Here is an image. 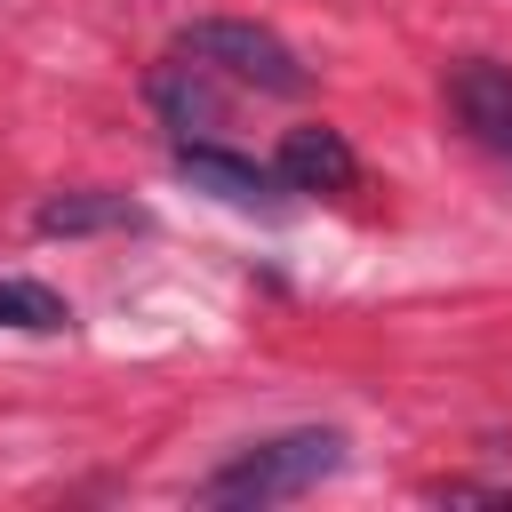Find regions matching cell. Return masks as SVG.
Returning <instances> with one entry per match:
<instances>
[{
    "label": "cell",
    "instance_id": "1",
    "mask_svg": "<svg viewBox=\"0 0 512 512\" xmlns=\"http://www.w3.org/2000/svg\"><path fill=\"white\" fill-rule=\"evenodd\" d=\"M344 456H352V440H344L336 424L264 432V440L232 448V456H224L192 496H200V504H216V512H264V504H288V496H304V488L336 480V472H344Z\"/></svg>",
    "mask_w": 512,
    "mask_h": 512
},
{
    "label": "cell",
    "instance_id": "2",
    "mask_svg": "<svg viewBox=\"0 0 512 512\" xmlns=\"http://www.w3.org/2000/svg\"><path fill=\"white\" fill-rule=\"evenodd\" d=\"M176 56L208 64L216 80L256 88V96H304V80H312L296 64V48L280 32H264V24H248V16H200V24H184L176 32Z\"/></svg>",
    "mask_w": 512,
    "mask_h": 512
},
{
    "label": "cell",
    "instance_id": "3",
    "mask_svg": "<svg viewBox=\"0 0 512 512\" xmlns=\"http://www.w3.org/2000/svg\"><path fill=\"white\" fill-rule=\"evenodd\" d=\"M176 176H184L192 192H216L224 208H256V216H280V208H288L280 168H272V160H248V152H232V144H216V136H176Z\"/></svg>",
    "mask_w": 512,
    "mask_h": 512
},
{
    "label": "cell",
    "instance_id": "4",
    "mask_svg": "<svg viewBox=\"0 0 512 512\" xmlns=\"http://www.w3.org/2000/svg\"><path fill=\"white\" fill-rule=\"evenodd\" d=\"M448 112H456V128H464L480 152L512 160V64H496V56H456V64H448Z\"/></svg>",
    "mask_w": 512,
    "mask_h": 512
},
{
    "label": "cell",
    "instance_id": "5",
    "mask_svg": "<svg viewBox=\"0 0 512 512\" xmlns=\"http://www.w3.org/2000/svg\"><path fill=\"white\" fill-rule=\"evenodd\" d=\"M272 168L288 192H352L360 184V152L344 144V128H288Z\"/></svg>",
    "mask_w": 512,
    "mask_h": 512
},
{
    "label": "cell",
    "instance_id": "6",
    "mask_svg": "<svg viewBox=\"0 0 512 512\" xmlns=\"http://www.w3.org/2000/svg\"><path fill=\"white\" fill-rule=\"evenodd\" d=\"M136 224H144V208H136L128 192H104V184H80V192H56V200H40V208H32V232H48V240L136 232Z\"/></svg>",
    "mask_w": 512,
    "mask_h": 512
},
{
    "label": "cell",
    "instance_id": "7",
    "mask_svg": "<svg viewBox=\"0 0 512 512\" xmlns=\"http://www.w3.org/2000/svg\"><path fill=\"white\" fill-rule=\"evenodd\" d=\"M152 104H160V120H168L176 136L224 128V88H216V72L192 64V56H176V48H168V64L152 72Z\"/></svg>",
    "mask_w": 512,
    "mask_h": 512
},
{
    "label": "cell",
    "instance_id": "8",
    "mask_svg": "<svg viewBox=\"0 0 512 512\" xmlns=\"http://www.w3.org/2000/svg\"><path fill=\"white\" fill-rule=\"evenodd\" d=\"M0 328H16V336H56V328H72V304H64L48 280L0 272Z\"/></svg>",
    "mask_w": 512,
    "mask_h": 512
}]
</instances>
